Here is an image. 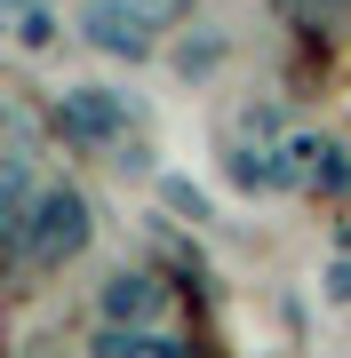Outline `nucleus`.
<instances>
[{
  "mask_svg": "<svg viewBox=\"0 0 351 358\" xmlns=\"http://www.w3.org/2000/svg\"><path fill=\"white\" fill-rule=\"evenodd\" d=\"M88 239H96V207H88V192H72V183H48L40 192V207H32V223L16 231V255L25 263H40V271H64L72 255H88Z\"/></svg>",
  "mask_w": 351,
  "mask_h": 358,
  "instance_id": "1",
  "label": "nucleus"
},
{
  "mask_svg": "<svg viewBox=\"0 0 351 358\" xmlns=\"http://www.w3.org/2000/svg\"><path fill=\"white\" fill-rule=\"evenodd\" d=\"M168 16H176V0H80V40L88 48H104V56H152L160 48V32H168Z\"/></svg>",
  "mask_w": 351,
  "mask_h": 358,
  "instance_id": "2",
  "label": "nucleus"
},
{
  "mask_svg": "<svg viewBox=\"0 0 351 358\" xmlns=\"http://www.w3.org/2000/svg\"><path fill=\"white\" fill-rule=\"evenodd\" d=\"M128 128H136V112H128V96H112V88H64L56 96V136L80 143V152H112Z\"/></svg>",
  "mask_w": 351,
  "mask_h": 358,
  "instance_id": "3",
  "label": "nucleus"
},
{
  "mask_svg": "<svg viewBox=\"0 0 351 358\" xmlns=\"http://www.w3.org/2000/svg\"><path fill=\"white\" fill-rule=\"evenodd\" d=\"M40 159H32V120L25 112H8V159H0V231H25L32 223V207H40Z\"/></svg>",
  "mask_w": 351,
  "mask_h": 358,
  "instance_id": "4",
  "label": "nucleus"
},
{
  "mask_svg": "<svg viewBox=\"0 0 351 358\" xmlns=\"http://www.w3.org/2000/svg\"><path fill=\"white\" fill-rule=\"evenodd\" d=\"M96 319L104 327H160L168 319V287H160L152 271H112V279L96 287Z\"/></svg>",
  "mask_w": 351,
  "mask_h": 358,
  "instance_id": "5",
  "label": "nucleus"
},
{
  "mask_svg": "<svg viewBox=\"0 0 351 358\" xmlns=\"http://www.w3.org/2000/svg\"><path fill=\"white\" fill-rule=\"evenodd\" d=\"M0 24H8L16 56H48L56 40H64V8H56V0H0Z\"/></svg>",
  "mask_w": 351,
  "mask_h": 358,
  "instance_id": "6",
  "label": "nucleus"
},
{
  "mask_svg": "<svg viewBox=\"0 0 351 358\" xmlns=\"http://www.w3.org/2000/svg\"><path fill=\"white\" fill-rule=\"evenodd\" d=\"M88 350H104V358H176L184 343H176L168 327H96Z\"/></svg>",
  "mask_w": 351,
  "mask_h": 358,
  "instance_id": "7",
  "label": "nucleus"
},
{
  "mask_svg": "<svg viewBox=\"0 0 351 358\" xmlns=\"http://www.w3.org/2000/svg\"><path fill=\"white\" fill-rule=\"evenodd\" d=\"M272 8L287 16V24H303V32H336L351 16V0H272Z\"/></svg>",
  "mask_w": 351,
  "mask_h": 358,
  "instance_id": "8",
  "label": "nucleus"
},
{
  "mask_svg": "<svg viewBox=\"0 0 351 358\" xmlns=\"http://www.w3.org/2000/svg\"><path fill=\"white\" fill-rule=\"evenodd\" d=\"M216 64H223V40H216V32L184 40V56H176V72H216Z\"/></svg>",
  "mask_w": 351,
  "mask_h": 358,
  "instance_id": "9",
  "label": "nucleus"
},
{
  "mask_svg": "<svg viewBox=\"0 0 351 358\" xmlns=\"http://www.w3.org/2000/svg\"><path fill=\"white\" fill-rule=\"evenodd\" d=\"M160 199H168L176 215H192V223L208 215V192H200V183H184V176H168V183H160Z\"/></svg>",
  "mask_w": 351,
  "mask_h": 358,
  "instance_id": "10",
  "label": "nucleus"
},
{
  "mask_svg": "<svg viewBox=\"0 0 351 358\" xmlns=\"http://www.w3.org/2000/svg\"><path fill=\"white\" fill-rule=\"evenodd\" d=\"M319 287H327V303H351V255L327 263V279H319Z\"/></svg>",
  "mask_w": 351,
  "mask_h": 358,
  "instance_id": "11",
  "label": "nucleus"
}]
</instances>
